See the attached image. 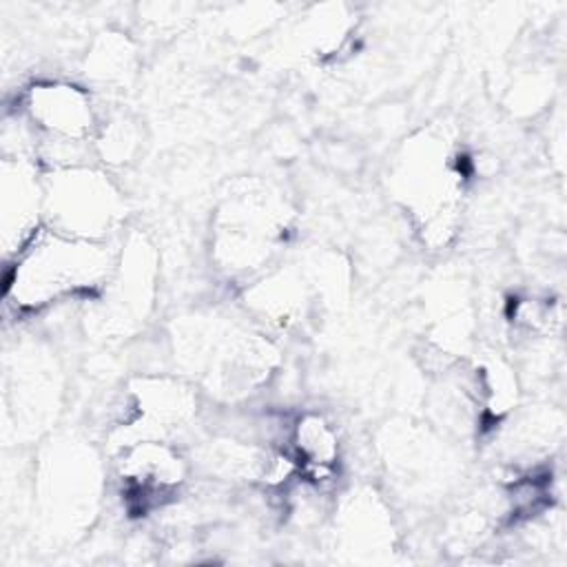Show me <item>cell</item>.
<instances>
[{
    "label": "cell",
    "instance_id": "cell-4",
    "mask_svg": "<svg viewBox=\"0 0 567 567\" xmlns=\"http://www.w3.org/2000/svg\"><path fill=\"white\" fill-rule=\"evenodd\" d=\"M228 228L219 230V250L233 268L259 266L277 237L279 210L266 190H246L228 202Z\"/></svg>",
    "mask_w": 567,
    "mask_h": 567
},
{
    "label": "cell",
    "instance_id": "cell-1",
    "mask_svg": "<svg viewBox=\"0 0 567 567\" xmlns=\"http://www.w3.org/2000/svg\"><path fill=\"white\" fill-rule=\"evenodd\" d=\"M115 266L117 252L109 241L40 228L16 255L7 275V297L18 308L38 310L78 295H93L106 288Z\"/></svg>",
    "mask_w": 567,
    "mask_h": 567
},
{
    "label": "cell",
    "instance_id": "cell-3",
    "mask_svg": "<svg viewBox=\"0 0 567 567\" xmlns=\"http://www.w3.org/2000/svg\"><path fill=\"white\" fill-rule=\"evenodd\" d=\"M22 113L40 133L47 146H53L55 168L73 166L71 153L86 144L95 131V111L91 95L71 82H35L22 97Z\"/></svg>",
    "mask_w": 567,
    "mask_h": 567
},
{
    "label": "cell",
    "instance_id": "cell-5",
    "mask_svg": "<svg viewBox=\"0 0 567 567\" xmlns=\"http://www.w3.org/2000/svg\"><path fill=\"white\" fill-rule=\"evenodd\" d=\"M290 439L297 456L306 463L308 470L317 472L315 474L317 481H319V474L330 472L332 463L339 456V443H337V432L323 416L319 414L301 416L292 427Z\"/></svg>",
    "mask_w": 567,
    "mask_h": 567
},
{
    "label": "cell",
    "instance_id": "cell-2",
    "mask_svg": "<svg viewBox=\"0 0 567 567\" xmlns=\"http://www.w3.org/2000/svg\"><path fill=\"white\" fill-rule=\"evenodd\" d=\"M42 186V213L55 233L106 241L122 217V199L111 179L89 166L53 168Z\"/></svg>",
    "mask_w": 567,
    "mask_h": 567
}]
</instances>
